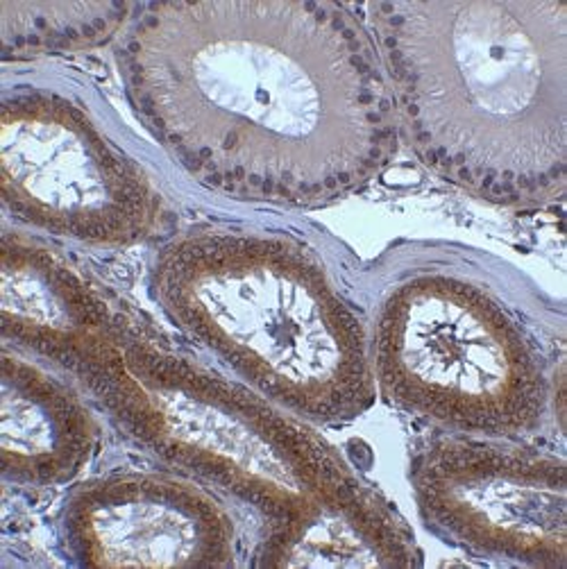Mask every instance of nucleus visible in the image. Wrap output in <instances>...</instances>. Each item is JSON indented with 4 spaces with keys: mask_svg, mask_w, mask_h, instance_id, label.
Instances as JSON below:
<instances>
[{
    "mask_svg": "<svg viewBox=\"0 0 567 569\" xmlns=\"http://www.w3.org/2000/svg\"><path fill=\"white\" fill-rule=\"evenodd\" d=\"M130 3H78V0H0L3 60L82 52L111 41L128 28Z\"/></svg>",
    "mask_w": 567,
    "mask_h": 569,
    "instance_id": "f8f14e48",
    "label": "nucleus"
},
{
    "mask_svg": "<svg viewBox=\"0 0 567 569\" xmlns=\"http://www.w3.org/2000/svg\"><path fill=\"white\" fill-rule=\"evenodd\" d=\"M0 196L19 222L91 248L143 243L163 220L143 168L78 104L48 91L3 100Z\"/></svg>",
    "mask_w": 567,
    "mask_h": 569,
    "instance_id": "423d86ee",
    "label": "nucleus"
},
{
    "mask_svg": "<svg viewBox=\"0 0 567 569\" xmlns=\"http://www.w3.org/2000/svg\"><path fill=\"white\" fill-rule=\"evenodd\" d=\"M117 62L152 139L227 198L327 207L368 187L400 148L375 41L346 6L148 3Z\"/></svg>",
    "mask_w": 567,
    "mask_h": 569,
    "instance_id": "f257e3e1",
    "label": "nucleus"
},
{
    "mask_svg": "<svg viewBox=\"0 0 567 569\" xmlns=\"http://www.w3.org/2000/svg\"><path fill=\"white\" fill-rule=\"evenodd\" d=\"M123 325L69 263L34 241L6 232L0 250V331L6 343L73 375Z\"/></svg>",
    "mask_w": 567,
    "mask_h": 569,
    "instance_id": "1a4fd4ad",
    "label": "nucleus"
},
{
    "mask_svg": "<svg viewBox=\"0 0 567 569\" xmlns=\"http://www.w3.org/2000/svg\"><path fill=\"white\" fill-rule=\"evenodd\" d=\"M150 289L170 322L284 411L338 427L372 409L366 331L302 246L193 232L161 248Z\"/></svg>",
    "mask_w": 567,
    "mask_h": 569,
    "instance_id": "7ed1b4c3",
    "label": "nucleus"
},
{
    "mask_svg": "<svg viewBox=\"0 0 567 569\" xmlns=\"http://www.w3.org/2000/svg\"><path fill=\"white\" fill-rule=\"evenodd\" d=\"M259 567H418L420 549L407 522L359 479L302 513L270 525Z\"/></svg>",
    "mask_w": 567,
    "mask_h": 569,
    "instance_id": "9b49d317",
    "label": "nucleus"
},
{
    "mask_svg": "<svg viewBox=\"0 0 567 569\" xmlns=\"http://www.w3.org/2000/svg\"><path fill=\"white\" fill-rule=\"evenodd\" d=\"M368 348L377 390L409 416L497 440L543 422L547 386L529 338L466 279L400 283L379 307Z\"/></svg>",
    "mask_w": 567,
    "mask_h": 569,
    "instance_id": "39448f33",
    "label": "nucleus"
},
{
    "mask_svg": "<svg viewBox=\"0 0 567 569\" xmlns=\"http://www.w3.org/2000/svg\"><path fill=\"white\" fill-rule=\"evenodd\" d=\"M100 429L64 383L3 350L0 361V472L8 483L52 488L93 459Z\"/></svg>",
    "mask_w": 567,
    "mask_h": 569,
    "instance_id": "9d476101",
    "label": "nucleus"
},
{
    "mask_svg": "<svg viewBox=\"0 0 567 569\" xmlns=\"http://www.w3.org/2000/svg\"><path fill=\"white\" fill-rule=\"evenodd\" d=\"M64 540L82 567H232L237 529L198 486L148 472L80 486L64 506Z\"/></svg>",
    "mask_w": 567,
    "mask_h": 569,
    "instance_id": "6e6552de",
    "label": "nucleus"
},
{
    "mask_svg": "<svg viewBox=\"0 0 567 569\" xmlns=\"http://www.w3.org/2000/svg\"><path fill=\"white\" fill-rule=\"evenodd\" d=\"M418 513L472 553L540 569L567 567V468L554 453L445 436L411 459Z\"/></svg>",
    "mask_w": 567,
    "mask_h": 569,
    "instance_id": "0eeeda50",
    "label": "nucleus"
},
{
    "mask_svg": "<svg viewBox=\"0 0 567 569\" xmlns=\"http://www.w3.org/2000/svg\"><path fill=\"white\" fill-rule=\"evenodd\" d=\"M76 377L141 447L284 522L357 481L314 429L263 395L126 327Z\"/></svg>",
    "mask_w": 567,
    "mask_h": 569,
    "instance_id": "20e7f679",
    "label": "nucleus"
},
{
    "mask_svg": "<svg viewBox=\"0 0 567 569\" xmlns=\"http://www.w3.org/2000/svg\"><path fill=\"white\" fill-rule=\"evenodd\" d=\"M397 128L442 182L495 207L560 200L567 180V3L366 6Z\"/></svg>",
    "mask_w": 567,
    "mask_h": 569,
    "instance_id": "f03ea898",
    "label": "nucleus"
}]
</instances>
